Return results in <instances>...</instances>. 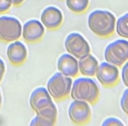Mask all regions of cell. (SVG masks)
Masks as SVG:
<instances>
[{
	"label": "cell",
	"instance_id": "7",
	"mask_svg": "<svg viewBox=\"0 0 128 126\" xmlns=\"http://www.w3.org/2000/svg\"><path fill=\"white\" fill-rule=\"evenodd\" d=\"M65 48L68 54L77 59L90 54V46L86 38L79 33H70L65 39Z\"/></svg>",
	"mask_w": 128,
	"mask_h": 126
},
{
	"label": "cell",
	"instance_id": "5",
	"mask_svg": "<svg viewBox=\"0 0 128 126\" xmlns=\"http://www.w3.org/2000/svg\"><path fill=\"white\" fill-rule=\"evenodd\" d=\"M22 34V25L19 19L11 16H0V41L12 43L19 40Z\"/></svg>",
	"mask_w": 128,
	"mask_h": 126
},
{
	"label": "cell",
	"instance_id": "9",
	"mask_svg": "<svg viewBox=\"0 0 128 126\" xmlns=\"http://www.w3.org/2000/svg\"><path fill=\"white\" fill-rule=\"evenodd\" d=\"M44 35H45V26L38 19H30L24 24L21 37L26 43H38L42 39Z\"/></svg>",
	"mask_w": 128,
	"mask_h": 126
},
{
	"label": "cell",
	"instance_id": "19",
	"mask_svg": "<svg viewBox=\"0 0 128 126\" xmlns=\"http://www.w3.org/2000/svg\"><path fill=\"white\" fill-rule=\"evenodd\" d=\"M120 108L126 115H128V87L122 92V95L120 97Z\"/></svg>",
	"mask_w": 128,
	"mask_h": 126
},
{
	"label": "cell",
	"instance_id": "17",
	"mask_svg": "<svg viewBox=\"0 0 128 126\" xmlns=\"http://www.w3.org/2000/svg\"><path fill=\"white\" fill-rule=\"evenodd\" d=\"M57 119H52V118L46 117L44 115L36 114L35 117L31 119L29 126H55Z\"/></svg>",
	"mask_w": 128,
	"mask_h": 126
},
{
	"label": "cell",
	"instance_id": "22",
	"mask_svg": "<svg viewBox=\"0 0 128 126\" xmlns=\"http://www.w3.org/2000/svg\"><path fill=\"white\" fill-rule=\"evenodd\" d=\"M4 71H6V65H4V61L0 58V83L2 81V78L4 76Z\"/></svg>",
	"mask_w": 128,
	"mask_h": 126
},
{
	"label": "cell",
	"instance_id": "24",
	"mask_svg": "<svg viewBox=\"0 0 128 126\" xmlns=\"http://www.w3.org/2000/svg\"><path fill=\"white\" fill-rule=\"evenodd\" d=\"M1 104H2V95H1V90H0V107H1Z\"/></svg>",
	"mask_w": 128,
	"mask_h": 126
},
{
	"label": "cell",
	"instance_id": "8",
	"mask_svg": "<svg viewBox=\"0 0 128 126\" xmlns=\"http://www.w3.org/2000/svg\"><path fill=\"white\" fill-rule=\"evenodd\" d=\"M95 76L97 77L98 81H100V84L104 87L110 88L116 86L118 84L119 77H120V71L118 70L117 66L107 63L105 60L98 65Z\"/></svg>",
	"mask_w": 128,
	"mask_h": 126
},
{
	"label": "cell",
	"instance_id": "4",
	"mask_svg": "<svg viewBox=\"0 0 128 126\" xmlns=\"http://www.w3.org/2000/svg\"><path fill=\"white\" fill-rule=\"evenodd\" d=\"M105 60L120 67L128 60V39L120 38L108 44L104 51Z\"/></svg>",
	"mask_w": 128,
	"mask_h": 126
},
{
	"label": "cell",
	"instance_id": "18",
	"mask_svg": "<svg viewBox=\"0 0 128 126\" xmlns=\"http://www.w3.org/2000/svg\"><path fill=\"white\" fill-rule=\"evenodd\" d=\"M100 126H125V124L117 117H107L102 120Z\"/></svg>",
	"mask_w": 128,
	"mask_h": 126
},
{
	"label": "cell",
	"instance_id": "13",
	"mask_svg": "<svg viewBox=\"0 0 128 126\" xmlns=\"http://www.w3.org/2000/svg\"><path fill=\"white\" fill-rule=\"evenodd\" d=\"M58 71L68 76V77H76L79 74V67H78V59L74 57L70 54H62L57 60Z\"/></svg>",
	"mask_w": 128,
	"mask_h": 126
},
{
	"label": "cell",
	"instance_id": "16",
	"mask_svg": "<svg viewBox=\"0 0 128 126\" xmlns=\"http://www.w3.org/2000/svg\"><path fill=\"white\" fill-rule=\"evenodd\" d=\"M115 31H116L119 37L128 39V12L120 16L116 20Z\"/></svg>",
	"mask_w": 128,
	"mask_h": 126
},
{
	"label": "cell",
	"instance_id": "3",
	"mask_svg": "<svg viewBox=\"0 0 128 126\" xmlns=\"http://www.w3.org/2000/svg\"><path fill=\"white\" fill-rule=\"evenodd\" d=\"M72 78L61 74L60 71L55 73L47 81V90L52 99L62 100L70 96Z\"/></svg>",
	"mask_w": 128,
	"mask_h": 126
},
{
	"label": "cell",
	"instance_id": "23",
	"mask_svg": "<svg viewBox=\"0 0 128 126\" xmlns=\"http://www.w3.org/2000/svg\"><path fill=\"white\" fill-rule=\"evenodd\" d=\"M9 1H10V4L14 7H19V6H21V5L24 4V0H9Z\"/></svg>",
	"mask_w": 128,
	"mask_h": 126
},
{
	"label": "cell",
	"instance_id": "15",
	"mask_svg": "<svg viewBox=\"0 0 128 126\" xmlns=\"http://www.w3.org/2000/svg\"><path fill=\"white\" fill-rule=\"evenodd\" d=\"M66 5L74 14H84L89 8V0H66Z\"/></svg>",
	"mask_w": 128,
	"mask_h": 126
},
{
	"label": "cell",
	"instance_id": "20",
	"mask_svg": "<svg viewBox=\"0 0 128 126\" xmlns=\"http://www.w3.org/2000/svg\"><path fill=\"white\" fill-rule=\"evenodd\" d=\"M120 78H122V81L124 83V85L126 86V87H128V60L122 66Z\"/></svg>",
	"mask_w": 128,
	"mask_h": 126
},
{
	"label": "cell",
	"instance_id": "14",
	"mask_svg": "<svg viewBox=\"0 0 128 126\" xmlns=\"http://www.w3.org/2000/svg\"><path fill=\"white\" fill-rule=\"evenodd\" d=\"M98 63L97 58L92 54L84 56V57L78 59V67H79V73L82 76L86 77H92L96 75V71L98 68Z\"/></svg>",
	"mask_w": 128,
	"mask_h": 126
},
{
	"label": "cell",
	"instance_id": "12",
	"mask_svg": "<svg viewBox=\"0 0 128 126\" xmlns=\"http://www.w3.org/2000/svg\"><path fill=\"white\" fill-rule=\"evenodd\" d=\"M7 57L12 66H21L24 64L28 57V50L24 43L20 40H16L9 43L7 47Z\"/></svg>",
	"mask_w": 128,
	"mask_h": 126
},
{
	"label": "cell",
	"instance_id": "10",
	"mask_svg": "<svg viewBox=\"0 0 128 126\" xmlns=\"http://www.w3.org/2000/svg\"><path fill=\"white\" fill-rule=\"evenodd\" d=\"M40 21L49 30H56L60 28L64 21V16L61 10L56 6H48L41 11Z\"/></svg>",
	"mask_w": 128,
	"mask_h": 126
},
{
	"label": "cell",
	"instance_id": "2",
	"mask_svg": "<svg viewBox=\"0 0 128 126\" xmlns=\"http://www.w3.org/2000/svg\"><path fill=\"white\" fill-rule=\"evenodd\" d=\"M70 96L72 99L82 100L92 105L97 103L100 97L99 86L92 79V77L82 76L80 78H76L72 81Z\"/></svg>",
	"mask_w": 128,
	"mask_h": 126
},
{
	"label": "cell",
	"instance_id": "6",
	"mask_svg": "<svg viewBox=\"0 0 128 126\" xmlns=\"http://www.w3.org/2000/svg\"><path fill=\"white\" fill-rule=\"evenodd\" d=\"M68 117L70 122L76 126H84L92 119L90 104L82 100L74 99L68 107Z\"/></svg>",
	"mask_w": 128,
	"mask_h": 126
},
{
	"label": "cell",
	"instance_id": "1",
	"mask_svg": "<svg viewBox=\"0 0 128 126\" xmlns=\"http://www.w3.org/2000/svg\"><path fill=\"white\" fill-rule=\"evenodd\" d=\"M116 17L112 12L105 9H96L90 12L87 19L88 28L100 38H107L115 33Z\"/></svg>",
	"mask_w": 128,
	"mask_h": 126
},
{
	"label": "cell",
	"instance_id": "21",
	"mask_svg": "<svg viewBox=\"0 0 128 126\" xmlns=\"http://www.w3.org/2000/svg\"><path fill=\"white\" fill-rule=\"evenodd\" d=\"M12 7L9 0H0V14H4Z\"/></svg>",
	"mask_w": 128,
	"mask_h": 126
},
{
	"label": "cell",
	"instance_id": "11",
	"mask_svg": "<svg viewBox=\"0 0 128 126\" xmlns=\"http://www.w3.org/2000/svg\"><path fill=\"white\" fill-rule=\"evenodd\" d=\"M54 103L52 97L48 93L47 88L45 87H37L32 90L29 97V105L30 108L35 113H38L39 110L48 107L49 105Z\"/></svg>",
	"mask_w": 128,
	"mask_h": 126
}]
</instances>
